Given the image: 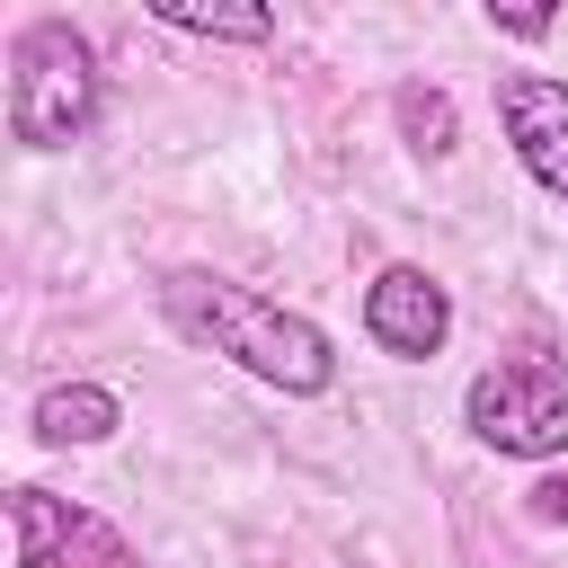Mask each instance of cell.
Returning a JSON list of instances; mask_svg holds the SVG:
<instances>
[{"mask_svg": "<svg viewBox=\"0 0 568 568\" xmlns=\"http://www.w3.org/2000/svg\"><path fill=\"white\" fill-rule=\"evenodd\" d=\"M151 302H160V320H169L178 346L222 355V364H240L248 382H266V390H284V399H328V390H337V337H328L311 311L240 284V275L160 266Z\"/></svg>", "mask_w": 568, "mask_h": 568, "instance_id": "6da1fadb", "label": "cell"}, {"mask_svg": "<svg viewBox=\"0 0 568 568\" xmlns=\"http://www.w3.org/2000/svg\"><path fill=\"white\" fill-rule=\"evenodd\" d=\"M0 106H9V142L36 151V160L89 142L98 115H106V71H98L89 27L62 18V9L18 18V27H9V98H0Z\"/></svg>", "mask_w": 568, "mask_h": 568, "instance_id": "7a4b0ae2", "label": "cell"}, {"mask_svg": "<svg viewBox=\"0 0 568 568\" xmlns=\"http://www.w3.org/2000/svg\"><path fill=\"white\" fill-rule=\"evenodd\" d=\"M462 426L470 444L506 462H559L568 453V373L541 355H497L462 382Z\"/></svg>", "mask_w": 568, "mask_h": 568, "instance_id": "3957f363", "label": "cell"}, {"mask_svg": "<svg viewBox=\"0 0 568 568\" xmlns=\"http://www.w3.org/2000/svg\"><path fill=\"white\" fill-rule=\"evenodd\" d=\"M0 506H9V568H151L124 541V524H106L80 497H53L36 479H9Z\"/></svg>", "mask_w": 568, "mask_h": 568, "instance_id": "277c9868", "label": "cell"}, {"mask_svg": "<svg viewBox=\"0 0 568 568\" xmlns=\"http://www.w3.org/2000/svg\"><path fill=\"white\" fill-rule=\"evenodd\" d=\"M364 337H373V355H390V364H435V355L453 346V284H444L435 266L390 257V266L364 284Z\"/></svg>", "mask_w": 568, "mask_h": 568, "instance_id": "5b68a950", "label": "cell"}, {"mask_svg": "<svg viewBox=\"0 0 568 568\" xmlns=\"http://www.w3.org/2000/svg\"><path fill=\"white\" fill-rule=\"evenodd\" d=\"M497 133H506L515 169L550 204H568V80L559 71H506L497 80Z\"/></svg>", "mask_w": 568, "mask_h": 568, "instance_id": "8992f818", "label": "cell"}, {"mask_svg": "<svg viewBox=\"0 0 568 568\" xmlns=\"http://www.w3.org/2000/svg\"><path fill=\"white\" fill-rule=\"evenodd\" d=\"M27 435L44 444V453H98V444H115L124 435V399L106 390V382H53V390H36V408H27Z\"/></svg>", "mask_w": 568, "mask_h": 568, "instance_id": "52a82bcc", "label": "cell"}, {"mask_svg": "<svg viewBox=\"0 0 568 568\" xmlns=\"http://www.w3.org/2000/svg\"><path fill=\"white\" fill-rule=\"evenodd\" d=\"M151 27H169V36H195V44H275V9H266V0H213V9L151 0Z\"/></svg>", "mask_w": 568, "mask_h": 568, "instance_id": "ba28073f", "label": "cell"}, {"mask_svg": "<svg viewBox=\"0 0 568 568\" xmlns=\"http://www.w3.org/2000/svg\"><path fill=\"white\" fill-rule=\"evenodd\" d=\"M390 124H399V142H408L417 160H453V151H462L453 89H435V80H399V89H390Z\"/></svg>", "mask_w": 568, "mask_h": 568, "instance_id": "9c48e42d", "label": "cell"}, {"mask_svg": "<svg viewBox=\"0 0 568 568\" xmlns=\"http://www.w3.org/2000/svg\"><path fill=\"white\" fill-rule=\"evenodd\" d=\"M488 27L515 36V44H541V36L559 27V9H497V0H488Z\"/></svg>", "mask_w": 568, "mask_h": 568, "instance_id": "30bf717a", "label": "cell"}, {"mask_svg": "<svg viewBox=\"0 0 568 568\" xmlns=\"http://www.w3.org/2000/svg\"><path fill=\"white\" fill-rule=\"evenodd\" d=\"M532 515H550V524H559V515H568V479H541V488H532Z\"/></svg>", "mask_w": 568, "mask_h": 568, "instance_id": "8fae6325", "label": "cell"}]
</instances>
